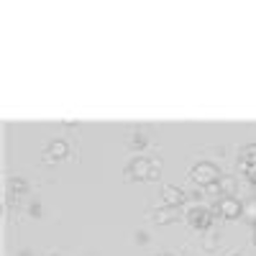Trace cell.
I'll return each mask as SVG.
<instances>
[{
	"mask_svg": "<svg viewBox=\"0 0 256 256\" xmlns=\"http://www.w3.org/2000/svg\"><path fill=\"white\" fill-rule=\"evenodd\" d=\"M159 256H172V254H166V251H164V254H159Z\"/></svg>",
	"mask_w": 256,
	"mask_h": 256,
	"instance_id": "9a60e30c",
	"label": "cell"
},
{
	"mask_svg": "<svg viewBox=\"0 0 256 256\" xmlns=\"http://www.w3.org/2000/svg\"><path fill=\"white\" fill-rule=\"evenodd\" d=\"M46 152H49L54 159H64V156L70 154V146L64 144L62 138H56V141H52V144H49V148H46Z\"/></svg>",
	"mask_w": 256,
	"mask_h": 256,
	"instance_id": "ba28073f",
	"label": "cell"
},
{
	"mask_svg": "<svg viewBox=\"0 0 256 256\" xmlns=\"http://www.w3.org/2000/svg\"><path fill=\"white\" fill-rule=\"evenodd\" d=\"M218 187H220V195L223 198H236L238 182H236V177H220L218 180Z\"/></svg>",
	"mask_w": 256,
	"mask_h": 256,
	"instance_id": "52a82bcc",
	"label": "cell"
},
{
	"mask_svg": "<svg viewBox=\"0 0 256 256\" xmlns=\"http://www.w3.org/2000/svg\"><path fill=\"white\" fill-rule=\"evenodd\" d=\"M28 216H34V218H38V216H41V205H38V202H31V208H28Z\"/></svg>",
	"mask_w": 256,
	"mask_h": 256,
	"instance_id": "4fadbf2b",
	"label": "cell"
},
{
	"mask_svg": "<svg viewBox=\"0 0 256 256\" xmlns=\"http://www.w3.org/2000/svg\"><path fill=\"white\" fill-rule=\"evenodd\" d=\"M162 200H164V205H169V208H180V205L187 200V192L180 190V187H174V184H164V187H162Z\"/></svg>",
	"mask_w": 256,
	"mask_h": 256,
	"instance_id": "5b68a950",
	"label": "cell"
},
{
	"mask_svg": "<svg viewBox=\"0 0 256 256\" xmlns=\"http://www.w3.org/2000/svg\"><path fill=\"white\" fill-rule=\"evenodd\" d=\"M131 148H144L146 146V134L144 131H134V134H128V141H126Z\"/></svg>",
	"mask_w": 256,
	"mask_h": 256,
	"instance_id": "30bf717a",
	"label": "cell"
},
{
	"mask_svg": "<svg viewBox=\"0 0 256 256\" xmlns=\"http://www.w3.org/2000/svg\"><path fill=\"white\" fill-rule=\"evenodd\" d=\"M154 220L159 223V226H166V223H174L177 218H180V208H169V205H162V208H156L154 212Z\"/></svg>",
	"mask_w": 256,
	"mask_h": 256,
	"instance_id": "8992f818",
	"label": "cell"
},
{
	"mask_svg": "<svg viewBox=\"0 0 256 256\" xmlns=\"http://www.w3.org/2000/svg\"><path fill=\"white\" fill-rule=\"evenodd\" d=\"M216 212L230 220V218H238V216H244V205H241V200H236V198H223V200H218Z\"/></svg>",
	"mask_w": 256,
	"mask_h": 256,
	"instance_id": "277c9868",
	"label": "cell"
},
{
	"mask_svg": "<svg viewBox=\"0 0 256 256\" xmlns=\"http://www.w3.org/2000/svg\"><path fill=\"white\" fill-rule=\"evenodd\" d=\"M238 156H241V164H244V166H254V164H256V144L244 146Z\"/></svg>",
	"mask_w": 256,
	"mask_h": 256,
	"instance_id": "9c48e42d",
	"label": "cell"
},
{
	"mask_svg": "<svg viewBox=\"0 0 256 256\" xmlns=\"http://www.w3.org/2000/svg\"><path fill=\"white\" fill-rule=\"evenodd\" d=\"M187 226L190 228H195V230H208L210 228V223H212V212L208 210V208H192L190 212H187Z\"/></svg>",
	"mask_w": 256,
	"mask_h": 256,
	"instance_id": "3957f363",
	"label": "cell"
},
{
	"mask_svg": "<svg viewBox=\"0 0 256 256\" xmlns=\"http://www.w3.org/2000/svg\"><path fill=\"white\" fill-rule=\"evenodd\" d=\"M136 241H138V244H146V241H148V233H146V230H138V233H136Z\"/></svg>",
	"mask_w": 256,
	"mask_h": 256,
	"instance_id": "5bb4252c",
	"label": "cell"
},
{
	"mask_svg": "<svg viewBox=\"0 0 256 256\" xmlns=\"http://www.w3.org/2000/svg\"><path fill=\"white\" fill-rule=\"evenodd\" d=\"M159 174H162V162L152 159V156H136V159H131V164L123 169V177L128 182H134V180L154 182V180H159Z\"/></svg>",
	"mask_w": 256,
	"mask_h": 256,
	"instance_id": "6da1fadb",
	"label": "cell"
},
{
	"mask_svg": "<svg viewBox=\"0 0 256 256\" xmlns=\"http://www.w3.org/2000/svg\"><path fill=\"white\" fill-rule=\"evenodd\" d=\"M26 190H28V184H26V180H24V177H13V180H10V192L16 195V200H18L20 195H24Z\"/></svg>",
	"mask_w": 256,
	"mask_h": 256,
	"instance_id": "8fae6325",
	"label": "cell"
},
{
	"mask_svg": "<svg viewBox=\"0 0 256 256\" xmlns=\"http://www.w3.org/2000/svg\"><path fill=\"white\" fill-rule=\"evenodd\" d=\"M190 180L200 184V187H210V184H216L220 180V169L212 164V162H200L192 166V172H190Z\"/></svg>",
	"mask_w": 256,
	"mask_h": 256,
	"instance_id": "7a4b0ae2",
	"label": "cell"
},
{
	"mask_svg": "<svg viewBox=\"0 0 256 256\" xmlns=\"http://www.w3.org/2000/svg\"><path fill=\"white\" fill-rule=\"evenodd\" d=\"M254 244H256V241H254Z\"/></svg>",
	"mask_w": 256,
	"mask_h": 256,
	"instance_id": "e0dca14e",
	"label": "cell"
},
{
	"mask_svg": "<svg viewBox=\"0 0 256 256\" xmlns=\"http://www.w3.org/2000/svg\"><path fill=\"white\" fill-rule=\"evenodd\" d=\"M216 246H218V238H216V236H208V241H205V251H216Z\"/></svg>",
	"mask_w": 256,
	"mask_h": 256,
	"instance_id": "7c38bea8",
	"label": "cell"
},
{
	"mask_svg": "<svg viewBox=\"0 0 256 256\" xmlns=\"http://www.w3.org/2000/svg\"><path fill=\"white\" fill-rule=\"evenodd\" d=\"M52 256H54V254H52Z\"/></svg>",
	"mask_w": 256,
	"mask_h": 256,
	"instance_id": "2e32d148",
	"label": "cell"
}]
</instances>
